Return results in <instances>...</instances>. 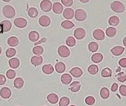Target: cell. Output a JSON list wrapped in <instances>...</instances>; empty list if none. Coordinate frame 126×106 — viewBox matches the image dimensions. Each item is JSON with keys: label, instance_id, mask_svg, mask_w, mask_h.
I'll return each instance as SVG.
<instances>
[{"label": "cell", "instance_id": "22", "mask_svg": "<svg viewBox=\"0 0 126 106\" xmlns=\"http://www.w3.org/2000/svg\"><path fill=\"white\" fill-rule=\"evenodd\" d=\"M103 59V55L99 53L94 54L91 57L92 61L95 63H98L101 62Z\"/></svg>", "mask_w": 126, "mask_h": 106}, {"label": "cell", "instance_id": "5", "mask_svg": "<svg viewBox=\"0 0 126 106\" xmlns=\"http://www.w3.org/2000/svg\"><path fill=\"white\" fill-rule=\"evenodd\" d=\"M40 8L44 12H49L52 9V3L50 0H43L40 3Z\"/></svg>", "mask_w": 126, "mask_h": 106}, {"label": "cell", "instance_id": "15", "mask_svg": "<svg viewBox=\"0 0 126 106\" xmlns=\"http://www.w3.org/2000/svg\"><path fill=\"white\" fill-rule=\"evenodd\" d=\"M43 58L41 56H33L31 59L32 64L35 66L40 65L43 63Z\"/></svg>", "mask_w": 126, "mask_h": 106}, {"label": "cell", "instance_id": "6", "mask_svg": "<svg viewBox=\"0 0 126 106\" xmlns=\"http://www.w3.org/2000/svg\"><path fill=\"white\" fill-rule=\"evenodd\" d=\"M14 25L19 28H23L27 25V21L23 18L19 17L15 19L14 21Z\"/></svg>", "mask_w": 126, "mask_h": 106}, {"label": "cell", "instance_id": "30", "mask_svg": "<svg viewBox=\"0 0 126 106\" xmlns=\"http://www.w3.org/2000/svg\"><path fill=\"white\" fill-rule=\"evenodd\" d=\"M110 95L109 91L107 88H102L100 91V95L103 99H107L108 98Z\"/></svg>", "mask_w": 126, "mask_h": 106}, {"label": "cell", "instance_id": "29", "mask_svg": "<svg viewBox=\"0 0 126 106\" xmlns=\"http://www.w3.org/2000/svg\"><path fill=\"white\" fill-rule=\"evenodd\" d=\"M24 82L23 79L21 77H17L14 81V85L17 89H21L24 85Z\"/></svg>", "mask_w": 126, "mask_h": 106}, {"label": "cell", "instance_id": "10", "mask_svg": "<svg viewBox=\"0 0 126 106\" xmlns=\"http://www.w3.org/2000/svg\"><path fill=\"white\" fill-rule=\"evenodd\" d=\"M70 73L73 76L79 78L83 75V72L82 70L79 67H75L71 69L70 71Z\"/></svg>", "mask_w": 126, "mask_h": 106}, {"label": "cell", "instance_id": "35", "mask_svg": "<svg viewBox=\"0 0 126 106\" xmlns=\"http://www.w3.org/2000/svg\"><path fill=\"white\" fill-rule=\"evenodd\" d=\"M44 50L43 48L40 45L35 46L32 49L33 54L38 56L42 55L44 52Z\"/></svg>", "mask_w": 126, "mask_h": 106}, {"label": "cell", "instance_id": "12", "mask_svg": "<svg viewBox=\"0 0 126 106\" xmlns=\"http://www.w3.org/2000/svg\"><path fill=\"white\" fill-rule=\"evenodd\" d=\"M63 7L61 3L59 2H56L53 4L52 10L55 14H60L63 12Z\"/></svg>", "mask_w": 126, "mask_h": 106}, {"label": "cell", "instance_id": "13", "mask_svg": "<svg viewBox=\"0 0 126 106\" xmlns=\"http://www.w3.org/2000/svg\"><path fill=\"white\" fill-rule=\"evenodd\" d=\"M125 48L122 46H116L111 49L110 52L113 55L118 56L121 55L124 51Z\"/></svg>", "mask_w": 126, "mask_h": 106}, {"label": "cell", "instance_id": "37", "mask_svg": "<svg viewBox=\"0 0 126 106\" xmlns=\"http://www.w3.org/2000/svg\"><path fill=\"white\" fill-rule=\"evenodd\" d=\"M70 103L69 98L67 97H63L60 99L59 105L60 106H68Z\"/></svg>", "mask_w": 126, "mask_h": 106}, {"label": "cell", "instance_id": "18", "mask_svg": "<svg viewBox=\"0 0 126 106\" xmlns=\"http://www.w3.org/2000/svg\"><path fill=\"white\" fill-rule=\"evenodd\" d=\"M1 25L2 27L3 32H7L9 31H10L12 27V24L9 21H3L1 22Z\"/></svg>", "mask_w": 126, "mask_h": 106}, {"label": "cell", "instance_id": "1", "mask_svg": "<svg viewBox=\"0 0 126 106\" xmlns=\"http://www.w3.org/2000/svg\"><path fill=\"white\" fill-rule=\"evenodd\" d=\"M110 8L113 12L118 14L123 13L125 10V7L121 2L115 1L110 3Z\"/></svg>", "mask_w": 126, "mask_h": 106}, {"label": "cell", "instance_id": "7", "mask_svg": "<svg viewBox=\"0 0 126 106\" xmlns=\"http://www.w3.org/2000/svg\"><path fill=\"white\" fill-rule=\"evenodd\" d=\"M86 34L85 30L81 28H78L74 31V36L77 39H83L85 37Z\"/></svg>", "mask_w": 126, "mask_h": 106}, {"label": "cell", "instance_id": "23", "mask_svg": "<svg viewBox=\"0 0 126 106\" xmlns=\"http://www.w3.org/2000/svg\"><path fill=\"white\" fill-rule=\"evenodd\" d=\"M7 43L11 47H16L19 44V40L16 37H10L7 40Z\"/></svg>", "mask_w": 126, "mask_h": 106}, {"label": "cell", "instance_id": "39", "mask_svg": "<svg viewBox=\"0 0 126 106\" xmlns=\"http://www.w3.org/2000/svg\"><path fill=\"white\" fill-rule=\"evenodd\" d=\"M116 77L119 81L124 82L126 81V74L124 72L120 73L116 75Z\"/></svg>", "mask_w": 126, "mask_h": 106}, {"label": "cell", "instance_id": "32", "mask_svg": "<svg viewBox=\"0 0 126 106\" xmlns=\"http://www.w3.org/2000/svg\"><path fill=\"white\" fill-rule=\"evenodd\" d=\"M89 50L92 52H95L98 50L99 45L98 44L95 42H92L89 43L88 46Z\"/></svg>", "mask_w": 126, "mask_h": 106}, {"label": "cell", "instance_id": "40", "mask_svg": "<svg viewBox=\"0 0 126 106\" xmlns=\"http://www.w3.org/2000/svg\"><path fill=\"white\" fill-rule=\"evenodd\" d=\"M85 103L88 105H93L95 104V99L93 96H88L85 99Z\"/></svg>", "mask_w": 126, "mask_h": 106}, {"label": "cell", "instance_id": "46", "mask_svg": "<svg viewBox=\"0 0 126 106\" xmlns=\"http://www.w3.org/2000/svg\"><path fill=\"white\" fill-rule=\"evenodd\" d=\"M118 88V85L116 83H113L111 87V91L112 92H115Z\"/></svg>", "mask_w": 126, "mask_h": 106}, {"label": "cell", "instance_id": "9", "mask_svg": "<svg viewBox=\"0 0 126 106\" xmlns=\"http://www.w3.org/2000/svg\"><path fill=\"white\" fill-rule=\"evenodd\" d=\"M93 36L96 40L102 41L105 39V34L102 30L99 29H96L93 31Z\"/></svg>", "mask_w": 126, "mask_h": 106}, {"label": "cell", "instance_id": "45", "mask_svg": "<svg viewBox=\"0 0 126 106\" xmlns=\"http://www.w3.org/2000/svg\"><path fill=\"white\" fill-rule=\"evenodd\" d=\"M6 81V79L5 76L0 75V85H2L5 84Z\"/></svg>", "mask_w": 126, "mask_h": 106}, {"label": "cell", "instance_id": "3", "mask_svg": "<svg viewBox=\"0 0 126 106\" xmlns=\"http://www.w3.org/2000/svg\"><path fill=\"white\" fill-rule=\"evenodd\" d=\"M75 19L78 21H82L86 20L87 17V14L82 9H78L75 11Z\"/></svg>", "mask_w": 126, "mask_h": 106}, {"label": "cell", "instance_id": "34", "mask_svg": "<svg viewBox=\"0 0 126 106\" xmlns=\"http://www.w3.org/2000/svg\"><path fill=\"white\" fill-rule=\"evenodd\" d=\"M112 71L109 68H106L103 69L101 73V75L102 77H110L112 76Z\"/></svg>", "mask_w": 126, "mask_h": 106}, {"label": "cell", "instance_id": "48", "mask_svg": "<svg viewBox=\"0 0 126 106\" xmlns=\"http://www.w3.org/2000/svg\"><path fill=\"white\" fill-rule=\"evenodd\" d=\"M3 28L2 25L0 24V33H3Z\"/></svg>", "mask_w": 126, "mask_h": 106}, {"label": "cell", "instance_id": "47", "mask_svg": "<svg viewBox=\"0 0 126 106\" xmlns=\"http://www.w3.org/2000/svg\"><path fill=\"white\" fill-rule=\"evenodd\" d=\"M123 44L125 47H126V36L124 37L123 41Z\"/></svg>", "mask_w": 126, "mask_h": 106}, {"label": "cell", "instance_id": "16", "mask_svg": "<svg viewBox=\"0 0 126 106\" xmlns=\"http://www.w3.org/2000/svg\"><path fill=\"white\" fill-rule=\"evenodd\" d=\"M72 80L71 76L68 74H64L61 77V81L63 84L67 85L71 83Z\"/></svg>", "mask_w": 126, "mask_h": 106}, {"label": "cell", "instance_id": "20", "mask_svg": "<svg viewBox=\"0 0 126 106\" xmlns=\"http://www.w3.org/2000/svg\"><path fill=\"white\" fill-rule=\"evenodd\" d=\"M55 69L57 72L58 73H63L65 70V65L64 63L61 61L57 62L55 64Z\"/></svg>", "mask_w": 126, "mask_h": 106}, {"label": "cell", "instance_id": "4", "mask_svg": "<svg viewBox=\"0 0 126 106\" xmlns=\"http://www.w3.org/2000/svg\"><path fill=\"white\" fill-rule=\"evenodd\" d=\"M59 55L62 58H66L70 56V52L69 48L66 46L62 45L58 48Z\"/></svg>", "mask_w": 126, "mask_h": 106}, {"label": "cell", "instance_id": "25", "mask_svg": "<svg viewBox=\"0 0 126 106\" xmlns=\"http://www.w3.org/2000/svg\"><path fill=\"white\" fill-rule=\"evenodd\" d=\"M9 65L11 68L16 69L20 66V60L18 58H14L10 60L9 61Z\"/></svg>", "mask_w": 126, "mask_h": 106}, {"label": "cell", "instance_id": "44", "mask_svg": "<svg viewBox=\"0 0 126 106\" xmlns=\"http://www.w3.org/2000/svg\"><path fill=\"white\" fill-rule=\"evenodd\" d=\"M119 65L123 68H126V58L121 59L118 62Z\"/></svg>", "mask_w": 126, "mask_h": 106}, {"label": "cell", "instance_id": "28", "mask_svg": "<svg viewBox=\"0 0 126 106\" xmlns=\"http://www.w3.org/2000/svg\"><path fill=\"white\" fill-rule=\"evenodd\" d=\"M117 32V29L112 27L108 28L106 30V34L107 36L109 37H112L115 36Z\"/></svg>", "mask_w": 126, "mask_h": 106}, {"label": "cell", "instance_id": "36", "mask_svg": "<svg viewBox=\"0 0 126 106\" xmlns=\"http://www.w3.org/2000/svg\"><path fill=\"white\" fill-rule=\"evenodd\" d=\"M66 45L69 47H74L76 45V40L74 37L70 36L66 38Z\"/></svg>", "mask_w": 126, "mask_h": 106}, {"label": "cell", "instance_id": "11", "mask_svg": "<svg viewBox=\"0 0 126 106\" xmlns=\"http://www.w3.org/2000/svg\"><path fill=\"white\" fill-rule=\"evenodd\" d=\"M0 95L2 98L8 99L11 96V90L9 88L4 87L0 91Z\"/></svg>", "mask_w": 126, "mask_h": 106}, {"label": "cell", "instance_id": "14", "mask_svg": "<svg viewBox=\"0 0 126 106\" xmlns=\"http://www.w3.org/2000/svg\"><path fill=\"white\" fill-rule=\"evenodd\" d=\"M74 15V10L71 8L65 9L63 14V16L66 19H72L73 18Z\"/></svg>", "mask_w": 126, "mask_h": 106}, {"label": "cell", "instance_id": "21", "mask_svg": "<svg viewBox=\"0 0 126 106\" xmlns=\"http://www.w3.org/2000/svg\"><path fill=\"white\" fill-rule=\"evenodd\" d=\"M81 85L79 81H74L70 85V89L72 92H76L80 90Z\"/></svg>", "mask_w": 126, "mask_h": 106}, {"label": "cell", "instance_id": "50", "mask_svg": "<svg viewBox=\"0 0 126 106\" xmlns=\"http://www.w3.org/2000/svg\"><path fill=\"white\" fill-rule=\"evenodd\" d=\"M2 50L1 47H0V55H1V53H2Z\"/></svg>", "mask_w": 126, "mask_h": 106}, {"label": "cell", "instance_id": "19", "mask_svg": "<svg viewBox=\"0 0 126 106\" xmlns=\"http://www.w3.org/2000/svg\"><path fill=\"white\" fill-rule=\"evenodd\" d=\"M39 34L38 32L35 31H32L28 35L29 40L32 42H36L39 39Z\"/></svg>", "mask_w": 126, "mask_h": 106}, {"label": "cell", "instance_id": "31", "mask_svg": "<svg viewBox=\"0 0 126 106\" xmlns=\"http://www.w3.org/2000/svg\"><path fill=\"white\" fill-rule=\"evenodd\" d=\"M38 11L37 9L34 7H30L28 9V14L30 17L32 18H35L38 16Z\"/></svg>", "mask_w": 126, "mask_h": 106}, {"label": "cell", "instance_id": "38", "mask_svg": "<svg viewBox=\"0 0 126 106\" xmlns=\"http://www.w3.org/2000/svg\"><path fill=\"white\" fill-rule=\"evenodd\" d=\"M16 49L12 48H10L7 50L6 52V55L7 57L11 58L14 57L16 54Z\"/></svg>", "mask_w": 126, "mask_h": 106}, {"label": "cell", "instance_id": "49", "mask_svg": "<svg viewBox=\"0 0 126 106\" xmlns=\"http://www.w3.org/2000/svg\"><path fill=\"white\" fill-rule=\"evenodd\" d=\"M80 2H82L84 3H87L89 1V0H80Z\"/></svg>", "mask_w": 126, "mask_h": 106}, {"label": "cell", "instance_id": "26", "mask_svg": "<svg viewBox=\"0 0 126 106\" xmlns=\"http://www.w3.org/2000/svg\"><path fill=\"white\" fill-rule=\"evenodd\" d=\"M61 25L63 28L66 30H69L74 27L75 24L70 21L65 20L62 22Z\"/></svg>", "mask_w": 126, "mask_h": 106}, {"label": "cell", "instance_id": "42", "mask_svg": "<svg viewBox=\"0 0 126 106\" xmlns=\"http://www.w3.org/2000/svg\"><path fill=\"white\" fill-rule=\"evenodd\" d=\"M119 92L121 95L123 96H126V86L122 85L120 87Z\"/></svg>", "mask_w": 126, "mask_h": 106}, {"label": "cell", "instance_id": "2", "mask_svg": "<svg viewBox=\"0 0 126 106\" xmlns=\"http://www.w3.org/2000/svg\"><path fill=\"white\" fill-rule=\"evenodd\" d=\"M2 13L4 16L8 18H13L16 14V11L14 7L10 5H5L3 7Z\"/></svg>", "mask_w": 126, "mask_h": 106}, {"label": "cell", "instance_id": "17", "mask_svg": "<svg viewBox=\"0 0 126 106\" xmlns=\"http://www.w3.org/2000/svg\"><path fill=\"white\" fill-rule=\"evenodd\" d=\"M42 70L45 74L50 75L52 74L54 71V67L50 64L44 65L42 67Z\"/></svg>", "mask_w": 126, "mask_h": 106}, {"label": "cell", "instance_id": "51", "mask_svg": "<svg viewBox=\"0 0 126 106\" xmlns=\"http://www.w3.org/2000/svg\"><path fill=\"white\" fill-rule=\"evenodd\" d=\"M70 106H75V105H70Z\"/></svg>", "mask_w": 126, "mask_h": 106}, {"label": "cell", "instance_id": "41", "mask_svg": "<svg viewBox=\"0 0 126 106\" xmlns=\"http://www.w3.org/2000/svg\"><path fill=\"white\" fill-rule=\"evenodd\" d=\"M6 76L8 79H13L16 77V73L15 71L12 70H10L6 73Z\"/></svg>", "mask_w": 126, "mask_h": 106}, {"label": "cell", "instance_id": "24", "mask_svg": "<svg viewBox=\"0 0 126 106\" xmlns=\"http://www.w3.org/2000/svg\"><path fill=\"white\" fill-rule=\"evenodd\" d=\"M47 98L48 101L51 104H56L59 100V97L55 93L49 94L47 96Z\"/></svg>", "mask_w": 126, "mask_h": 106}, {"label": "cell", "instance_id": "27", "mask_svg": "<svg viewBox=\"0 0 126 106\" xmlns=\"http://www.w3.org/2000/svg\"><path fill=\"white\" fill-rule=\"evenodd\" d=\"M108 23L110 25L113 26H117L119 23V18L116 16H111L109 20Z\"/></svg>", "mask_w": 126, "mask_h": 106}, {"label": "cell", "instance_id": "33", "mask_svg": "<svg viewBox=\"0 0 126 106\" xmlns=\"http://www.w3.org/2000/svg\"><path fill=\"white\" fill-rule=\"evenodd\" d=\"M88 71L91 75H95L98 73L99 68L96 65H91L88 68Z\"/></svg>", "mask_w": 126, "mask_h": 106}, {"label": "cell", "instance_id": "43", "mask_svg": "<svg viewBox=\"0 0 126 106\" xmlns=\"http://www.w3.org/2000/svg\"><path fill=\"white\" fill-rule=\"evenodd\" d=\"M61 2L63 5L66 7L71 6L73 3L72 0H62Z\"/></svg>", "mask_w": 126, "mask_h": 106}, {"label": "cell", "instance_id": "8", "mask_svg": "<svg viewBox=\"0 0 126 106\" xmlns=\"http://www.w3.org/2000/svg\"><path fill=\"white\" fill-rule=\"evenodd\" d=\"M39 23L42 27H47L50 25L51 20L49 17L47 16H42L39 18Z\"/></svg>", "mask_w": 126, "mask_h": 106}]
</instances>
